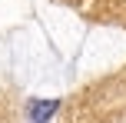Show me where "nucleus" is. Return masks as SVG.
Wrapping results in <instances>:
<instances>
[{"instance_id": "f257e3e1", "label": "nucleus", "mask_w": 126, "mask_h": 123, "mask_svg": "<svg viewBox=\"0 0 126 123\" xmlns=\"http://www.w3.org/2000/svg\"><path fill=\"white\" fill-rule=\"evenodd\" d=\"M57 106H60V100H33L30 103V123H47L57 113Z\"/></svg>"}]
</instances>
